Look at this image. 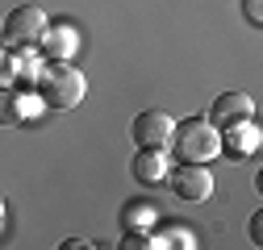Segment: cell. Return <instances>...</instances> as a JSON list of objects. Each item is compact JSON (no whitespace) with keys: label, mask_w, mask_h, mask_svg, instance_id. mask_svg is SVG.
I'll list each match as a JSON object with an SVG mask.
<instances>
[{"label":"cell","mask_w":263,"mask_h":250,"mask_svg":"<svg viewBox=\"0 0 263 250\" xmlns=\"http://www.w3.org/2000/svg\"><path fill=\"white\" fill-rule=\"evenodd\" d=\"M76 46H80V34H76L71 25H46V34H42V42H38V50H42L50 62L71 58Z\"/></svg>","instance_id":"obj_10"},{"label":"cell","mask_w":263,"mask_h":250,"mask_svg":"<svg viewBox=\"0 0 263 250\" xmlns=\"http://www.w3.org/2000/svg\"><path fill=\"white\" fill-rule=\"evenodd\" d=\"M0 209H5V200H0Z\"/></svg>","instance_id":"obj_17"},{"label":"cell","mask_w":263,"mask_h":250,"mask_svg":"<svg viewBox=\"0 0 263 250\" xmlns=\"http://www.w3.org/2000/svg\"><path fill=\"white\" fill-rule=\"evenodd\" d=\"M38 113H42L38 88H21V84H5L0 88V125H25Z\"/></svg>","instance_id":"obj_5"},{"label":"cell","mask_w":263,"mask_h":250,"mask_svg":"<svg viewBox=\"0 0 263 250\" xmlns=\"http://www.w3.org/2000/svg\"><path fill=\"white\" fill-rule=\"evenodd\" d=\"M172 130H176V121L163 113V109H146V113L134 117V125H129L134 142H138V146H151V150H167Z\"/></svg>","instance_id":"obj_6"},{"label":"cell","mask_w":263,"mask_h":250,"mask_svg":"<svg viewBox=\"0 0 263 250\" xmlns=\"http://www.w3.org/2000/svg\"><path fill=\"white\" fill-rule=\"evenodd\" d=\"M242 13L251 25H263V0H242Z\"/></svg>","instance_id":"obj_15"},{"label":"cell","mask_w":263,"mask_h":250,"mask_svg":"<svg viewBox=\"0 0 263 250\" xmlns=\"http://www.w3.org/2000/svg\"><path fill=\"white\" fill-rule=\"evenodd\" d=\"M247 117H255V100L247 92H221L213 100V109H209V121L217 130H226V125H234V121H247Z\"/></svg>","instance_id":"obj_8"},{"label":"cell","mask_w":263,"mask_h":250,"mask_svg":"<svg viewBox=\"0 0 263 250\" xmlns=\"http://www.w3.org/2000/svg\"><path fill=\"white\" fill-rule=\"evenodd\" d=\"M129 171H134V179H142V183H163V179H167V171H172L167 150L142 146V150L134 154V163H129Z\"/></svg>","instance_id":"obj_11"},{"label":"cell","mask_w":263,"mask_h":250,"mask_svg":"<svg viewBox=\"0 0 263 250\" xmlns=\"http://www.w3.org/2000/svg\"><path fill=\"white\" fill-rule=\"evenodd\" d=\"M13 84H21V88H38V79H42V71H46V54L38 50V46H13Z\"/></svg>","instance_id":"obj_9"},{"label":"cell","mask_w":263,"mask_h":250,"mask_svg":"<svg viewBox=\"0 0 263 250\" xmlns=\"http://www.w3.org/2000/svg\"><path fill=\"white\" fill-rule=\"evenodd\" d=\"M46 13L38 5H21L5 17V46H38L46 34Z\"/></svg>","instance_id":"obj_3"},{"label":"cell","mask_w":263,"mask_h":250,"mask_svg":"<svg viewBox=\"0 0 263 250\" xmlns=\"http://www.w3.org/2000/svg\"><path fill=\"white\" fill-rule=\"evenodd\" d=\"M217 138H221V154L226 159H251V154L259 150V142H263V134H259V125L247 117V121H234V125H226V130H217Z\"/></svg>","instance_id":"obj_7"},{"label":"cell","mask_w":263,"mask_h":250,"mask_svg":"<svg viewBox=\"0 0 263 250\" xmlns=\"http://www.w3.org/2000/svg\"><path fill=\"white\" fill-rule=\"evenodd\" d=\"M167 179H172V192L180 200H188V204H201V200L213 196V171H209V163H180V167L167 171Z\"/></svg>","instance_id":"obj_4"},{"label":"cell","mask_w":263,"mask_h":250,"mask_svg":"<svg viewBox=\"0 0 263 250\" xmlns=\"http://www.w3.org/2000/svg\"><path fill=\"white\" fill-rule=\"evenodd\" d=\"M176 159L180 163H209L213 154H221V138H217V125L205 121V117H188L172 130V142Z\"/></svg>","instance_id":"obj_2"},{"label":"cell","mask_w":263,"mask_h":250,"mask_svg":"<svg viewBox=\"0 0 263 250\" xmlns=\"http://www.w3.org/2000/svg\"><path fill=\"white\" fill-rule=\"evenodd\" d=\"M13 46H0V88H5V84H13Z\"/></svg>","instance_id":"obj_14"},{"label":"cell","mask_w":263,"mask_h":250,"mask_svg":"<svg viewBox=\"0 0 263 250\" xmlns=\"http://www.w3.org/2000/svg\"><path fill=\"white\" fill-rule=\"evenodd\" d=\"M159 242H163V246H180V250H192V246H196V238H192L188 230H167Z\"/></svg>","instance_id":"obj_13"},{"label":"cell","mask_w":263,"mask_h":250,"mask_svg":"<svg viewBox=\"0 0 263 250\" xmlns=\"http://www.w3.org/2000/svg\"><path fill=\"white\" fill-rule=\"evenodd\" d=\"M155 204L151 200H129L125 209H121V230H151L155 225Z\"/></svg>","instance_id":"obj_12"},{"label":"cell","mask_w":263,"mask_h":250,"mask_svg":"<svg viewBox=\"0 0 263 250\" xmlns=\"http://www.w3.org/2000/svg\"><path fill=\"white\" fill-rule=\"evenodd\" d=\"M251 242H255V246H263V213H255V217H251Z\"/></svg>","instance_id":"obj_16"},{"label":"cell","mask_w":263,"mask_h":250,"mask_svg":"<svg viewBox=\"0 0 263 250\" xmlns=\"http://www.w3.org/2000/svg\"><path fill=\"white\" fill-rule=\"evenodd\" d=\"M38 96H42V105H46V109L71 113V109L88 96V79L71 67V58L50 62V67L42 71V79H38Z\"/></svg>","instance_id":"obj_1"}]
</instances>
